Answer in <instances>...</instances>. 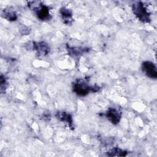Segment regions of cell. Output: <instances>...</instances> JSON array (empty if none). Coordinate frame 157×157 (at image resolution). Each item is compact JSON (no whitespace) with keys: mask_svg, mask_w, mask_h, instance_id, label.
<instances>
[{"mask_svg":"<svg viewBox=\"0 0 157 157\" xmlns=\"http://www.w3.org/2000/svg\"><path fill=\"white\" fill-rule=\"evenodd\" d=\"M34 47L40 55H45L49 52V47L48 45L44 42H38L34 44Z\"/></svg>","mask_w":157,"mask_h":157,"instance_id":"5b68a950","label":"cell"},{"mask_svg":"<svg viewBox=\"0 0 157 157\" xmlns=\"http://www.w3.org/2000/svg\"><path fill=\"white\" fill-rule=\"evenodd\" d=\"M126 151H123V150L118 148H114L111 149L110 151L107 152V155L109 156H125L126 155Z\"/></svg>","mask_w":157,"mask_h":157,"instance_id":"8992f818","label":"cell"},{"mask_svg":"<svg viewBox=\"0 0 157 157\" xmlns=\"http://www.w3.org/2000/svg\"><path fill=\"white\" fill-rule=\"evenodd\" d=\"M3 17L7 19L8 20H15L17 18V15L13 11L9 10H5L3 12Z\"/></svg>","mask_w":157,"mask_h":157,"instance_id":"ba28073f","label":"cell"},{"mask_svg":"<svg viewBox=\"0 0 157 157\" xmlns=\"http://www.w3.org/2000/svg\"><path fill=\"white\" fill-rule=\"evenodd\" d=\"M106 117L113 124H117L120 120L121 113L115 108H110L106 113Z\"/></svg>","mask_w":157,"mask_h":157,"instance_id":"277c9868","label":"cell"},{"mask_svg":"<svg viewBox=\"0 0 157 157\" xmlns=\"http://www.w3.org/2000/svg\"><path fill=\"white\" fill-rule=\"evenodd\" d=\"M74 91L79 96H85L90 90L89 86L82 80H78L74 84Z\"/></svg>","mask_w":157,"mask_h":157,"instance_id":"7a4b0ae2","label":"cell"},{"mask_svg":"<svg viewBox=\"0 0 157 157\" xmlns=\"http://www.w3.org/2000/svg\"><path fill=\"white\" fill-rule=\"evenodd\" d=\"M57 117L58 119L63 121L67 122V123H72V118L71 116L65 112H58L57 113Z\"/></svg>","mask_w":157,"mask_h":157,"instance_id":"52a82bcc","label":"cell"},{"mask_svg":"<svg viewBox=\"0 0 157 157\" xmlns=\"http://www.w3.org/2000/svg\"><path fill=\"white\" fill-rule=\"evenodd\" d=\"M61 13L63 16V18L64 20V22L66 23V21H67V23H69V21L71 20V18L72 16V13L71 11L67 9L63 8L61 10Z\"/></svg>","mask_w":157,"mask_h":157,"instance_id":"9c48e42d","label":"cell"},{"mask_svg":"<svg viewBox=\"0 0 157 157\" xmlns=\"http://www.w3.org/2000/svg\"><path fill=\"white\" fill-rule=\"evenodd\" d=\"M142 69L145 74L150 78H156L157 72L155 65L150 61H145L142 64Z\"/></svg>","mask_w":157,"mask_h":157,"instance_id":"3957f363","label":"cell"},{"mask_svg":"<svg viewBox=\"0 0 157 157\" xmlns=\"http://www.w3.org/2000/svg\"><path fill=\"white\" fill-rule=\"evenodd\" d=\"M132 10L140 20L144 22H148L149 21V13L142 2L134 4L132 6Z\"/></svg>","mask_w":157,"mask_h":157,"instance_id":"6da1fadb","label":"cell"}]
</instances>
